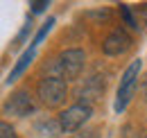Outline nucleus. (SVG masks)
Returning a JSON list of instances; mask_svg holds the SVG:
<instances>
[{"mask_svg": "<svg viewBox=\"0 0 147 138\" xmlns=\"http://www.w3.org/2000/svg\"><path fill=\"white\" fill-rule=\"evenodd\" d=\"M84 64H86V54L79 48H68V50L59 52V57L52 59V70L57 72L59 79H75L79 77V72L84 70Z\"/></svg>", "mask_w": 147, "mask_h": 138, "instance_id": "f257e3e1", "label": "nucleus"}, {"mask_svg": "<svg viewBox=\"0 0 147 138\" xmlns=\"http://www.w3.org/2000/svg\"><path fill=\"white\" fill-rule=\"evenodd\" d=\"M36 95L45 106H61L68 95V84L59 77H43L36 86Z\"/></svg>", "mask_w": 147, "mask_h": 138, "instance_id": "f03ea898", "label": "nucleus"}, {"mask_svg": "<svg viewBox=\"0 0 147 138\" xmlns=\"http://www.w3.org/2000/svg\"><path fill=\"white\" fill-rule=\"evenodd\" d=\"M138 72H140V59L131 61V64L127 66V70L122 72L120 86H118V97H115V104H113V109H115L118 113L125 111V106L129 104L134 91H136V86H138Z\"/></svg>", "mask_w": 147, "mask_h": 138, "instance_id": "7ed1b4c3", "label": "nucleus"}, {"mask_svg": "<svg viewBox=\"0 0 147 138\" xmlns=\"http://www.w3.org/2000/svg\"><path fill=\"white\" fill-rule=\"evenodd\" d=\"M91 116H93V109L88 106V104L77 102V104H73V106H68V109H63V111L59 113L57 122H59L61 131L70 134V131H77L79 127H84Z\"/></svg>", "mask_w": 147, "mask_h": 138, "instance_id": "20e7f679", "label": "nucleus"}, {"mask_svg": "<svg viewBox=\"0 0 147 138\" xmlns=\"http://www.w3.org/2000/svg\"><path fill=\"white\" fill-rule=\"evenodd\" d=\"M34 111V97L30 91L20 88L16 93H11V97L5 102V113H11V116H18V118H25Z\"/></svg>", "mask_w": 147, "mask_h": 138, "instance_id": "39448f33", "label": "nucleus"}, {"mask_svg": "<svg viewBox=\"0 0 147 138\" xmlns=\"http://www.w3.org/2000/svg\"><path fill=\"white\" fill-rule=\"evenodd\" d=\"M131 36L125 32V30H113L107 39H104V43H102V50L104 54H109V57H120V54H125V52L131 48Z\"/></svg>", "mask_w": 147, "mask_h": 138, "instance_id": "423d86ee", "label": "nucleus"}, {"mask_svg": "<svg viewBox=\"0 0 147 138\" xmlns=\"http://www.w3.org/2000/svg\"><path fill=\"white\" fill-rule=\"evenodd\" d=\"M32 59H34V48H30V50H25V52H23V54L18 57V61H16V66H14V68H11V72L7 75V82H9V84H11V82H16V79H18L20 75L25 72V68H27V66L32 64Z\"/></svg>", "mask_w": 147, "mask_h": 138, "instance_id": "0eeeda50", "label": "nucleus"}, {"mask_svg": "<svg viewBox=\"0 0 147 138\" xmlns=\"http://www.w3.org/2000/svg\"><path fill=\"white\" fill-rule=\"evenodd\" d=\"M120 16H122V20H125V25H127L129 30H138V27H140V25H138V18H134L129 5H120Z\"/></svg>", "mask_w": 147, "mask_h": 138, "instance_id": "6e6552de", "label": "nucleus"}, {"mask_svg": "<svg viewBox=\"0 0 147 138\" xmlns=\"http://www.w3.org/2000/svg\"><path fill=\"white\" fill-rule=\"evenodd\" d=\"M52 25H55V18H48L43 25H41V30L36 32V36H34V43H32V48H36L38 43H43V39L50 34V30H52Z\"/></svg>", "mask_w": 147, "mask_h": 138, "instance_id": "1a4fd4ad", "label": "nucleus"}, {"mask_svg": "<svg viewBox=\"0 0 147 138\" xmlns=\"http://www.w3.org/2000/svg\"><path fill=\"white\" fill-rule=\"evenodd\" d=\"M0 138H18V134L9 122H2L0 124Z\"/></svg>", "mask_w": 147, "mask_h": 138, "instance_id": "9d476101", "label": "nucleus"}, {"mask_svg": "<svg viewBox=\"0 0 147 138\" xmlns=\"http://www.w3.org/2000/svg\"><path fill=\"white\" fill-rule=\"evenodd\" d=\"M45 7H50V2H48V0H34V2H30L32 14H41V12H45Z\"/></svg>", "mask_w": 147, "mask_h": 138, "instance_id": "9b49d317", "label": "nucleus"}, {"mask_svg": "<svg viewBox=\"0 0 147 138\" xmlns=\"http://www.w3.org/2000/svg\"><path fill=\"white\" fill-rule=\"evenodd\" d=\"M136 14H138V23H143V25H147V5H138L136 7Z\"/></svg>", "mask_w": 147, "mask_h": 138, "instance_id": "f8f14e48", "label": "nucleus"}, {"mask_svg": "<svg viewBox=\"0 0 147 138\" xmlns=\"http://www.w3.org/2000/svg\"><path fill=\"white\" fill-rule=\"evenodd\" d=\"M30 32H32V23H25V27H23V30H20V34L16 36V43H23V41H25V36L30 34Z\"/></svg>", "mask_w": 147, "mask_h": 138, "instance_id": "ddd939ff", "label": "nucleus"}, {"mask_svg": "<svg viewBox=\"0 0 147 138\" xmlns=\"http://www.w3.org/2000/svg\"><path fill=\"white\" fill-rule=\"evenodd\" d=\"M143 93H145V97H147V75L143 77Z\"/></svg>", "mask_w": 147, "mask_h": 138, "instance_id": "4468645a", "label": "nucleus"}]
</instances>
